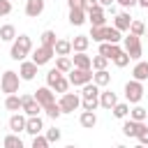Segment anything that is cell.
<instances>
[{"label": "cell", "mask_w": 148, "mask_h": 148, "mask_svg": "<svg viewBox=\"0 0 148 148\" xmlns=\"http://www.w3.org/2000/svg\"><path fill=\"white\" fill-rule=\"evenodd\" d=\"M30 53H32V39L28 35H16V39L12 42V49H9V58L16 60V62H21Z\"/></svg>", "instance_id": "1"}, {"label": "cell", "mask_w": 148, "mask_h": 148, "mask_svg": "<svg viewBox=\"0 0 148 148\" xmlns=\"http://www.w3.org/2000/svg\"><path fill=\"white\" fill-rule=\"evenodd\" d=\"M123 51L130 56V60H141L143 56V46H141V37L127 32V37H123Z\"/></svg>", "instance_id": "2"}, {"label": "cell", "mask_w": 148, "mask_h": 148, "mask_svg": "<svg viewBox=\"0 0 148 148\" xmlns=\"http://www.w3.org/2000/svg\"><path fill=\"white\" fill-rule=\"evenodd\" d=\"M18 86H21L18 72L7 69V72L2 74V79H0V90H2L5 95H16V92H18Z\"/></svg>", "instance_id": "3"}, {"label": "cell", "mask_w": 148, "mask_h": 148, "mask_svg": "<svg viewBox=\"0 0 148 148\" xmlns=\"http://www.w3.org/2000/svg\"><path fill=\"white\" fill-rule=\"evenodd\" d=\"M143 83L141 81H136V79H130L127 83H125V99H127V104H139L141 99H143Z\"/></svg>", "instance_id": "4"}, {"label": "cell", "mask_w": 148, "mask_h": 148, "mask_svg": "<svg viewBox=\"0 0 148 148\" xmlns=\"http://www.w3.org/2000/svg\"><path fill=\"white\" fill-rule=\"evenodd\" d=\"M58 106L62 113H74L79 106H81V97L76 92H62L60 99H58Z\"/></svg>", "instance_id": "5"}, {"label": "cell", "mask_w": 148, "mask_h": 148, "mask_svg": "<svg viewBox=\"0 0 148 148\" xmlns=\"http://www.w3.org/2000/svg\"><path fill=\"white\" fill-rule=\"evenodd\" d=\"M67 79H69V86H86L92 81V69H79V67H72L67 72Z\"/></svg>", "instance_id": "6"}, {"label": "cell", "mask_w": 148, "mask_h": 148, "mask_svg": "<svg viewBox=\"0 0 148 148\" xmlns=\"http://www.w3.org/2000/svg\"><path fill=\"white\" fill-rule=\"evenodd\" d=\"M56 56V51H53V46H37L32 53H30V60L37 65V67H42V65H46V62H51V58Z\"/></svg>", "instance_id": "7"}, {"label": "cell", "mask_w": 148, "mask_h": 148, "mask_svg": "<svg viewBox=\"0 0 148 148\" xmlns=\"http://www.w3.org/2000/svg\"><path fill=\"white\" fill-rule=\"evenodd\" d=\"M21 111H23L25 116H39V113H42V106H39V102L35 99V95L25 92V95H21Z\"/></svg>", "instance_id": "8"}, {"label": "cell", "mask_w": 148, "mask_h": 148, "mask_svg": "<svg viewBox=\"0 0 148 148\" xmlns=\"http://www.w3.org/2000/svg\"><path fill=\"white\" fill-rule=\"evenodd\" d=\"M35 99L39 102V106L44 109V106H49V104H53L56 102V92L49 88V86H42V88H37L35 90Z\"/></svg>", "instance_id": "9"}, {"label": "cell", "mask_w": 148, "mask_h": 148, "mask_svg": "<svg viewBox=\"0 0 148 148\" xmlns=\"http://www.w3.org/2000/svg\"><path fill=\"white\" fill-rule=\"evenodd\" d=\"M18 76H21V81H32V79L37 76V65H35L32 60H21V65H18Z\"/></svg>", "instance_id": "10"}, {"label": "cell", "mask_w": 148, "mask_h": 148, "mask_svg": "<svg viewBox=\"0 0 148 148\" xmlns=\"http://www.w3.org/2000/svg\"><path fill=\"white\" fill-rule=\"evenodd\" d=\"M88 14V21H90V25H106V14H104V7H92V9H88L86 12Z\"/></svg>", "instance_id": "11"}, {"label": "cell", "mask_w": 148, "mask_h": 148, "mask_svg": "<svg viewBox=\"0 0 148 148\" xmlns=\"http://www.w3.org/2000/svg\"><path fill=\"white\" fill-rule=\"evenodd\" d=\"M99 86H95L92 81L81 86V99H88V102H99Z\"/></svg>", "instance_id": "12"}, {"label": "cell", "mask_w": 148, "mask_h": 148, "mask_svg": "<svg viewBox=\"0 0 148 148\" xmlns=\"http://www.w3.org/2000/svg\"><path fill=\"white\" fill-rule=\"evenodd\" d=\"M42 130H44V123H42L39 116H28L25 118V134L35 136V134H42Z\"/></svg>", "instance_id": "13"}, {"label": "cell", "mask_w": 148, "mask_h": 148, "mask_svg": "<svg viewBox=\"0 0 148 148\" xmlns=\"http://www.w3.org/2000/svg\"><path fill=\"white\" fill-rule=\"evenodd\" d=\"M46 7V0H25V16L37 18Z\"/></svg>", "instance_id": "14"}, {"label": "cell", "mask_w": 148, "mask_h": 148, "mask_svg": "<svg viewBox=\"0 0 148 148\" xmlns=\"http://www.w3.org/2000/svg\"><path fill=\"white\" fill-rule=\"evenodd\" d=\"M130 23H132V16H130L127 12H118V14L113 16V28L120 30V32H127V30H130Z\"/></svg>", "instance_id": "15"}, {"label": "cell", "mask_w": 148, "mask_h": 148, "mask_svg": "<svg viewBox=\"0 0 148 148\" xmlns=\"http://www.w3.org/2000/svg\"><path fill=\"white\" fill-rule=\"evenodd\" d=\"M116 102H118V95L113 92V90H99V106L102 109H113L116 106Z\"/></svg>", "instance_id": "16"}, {"label": "cell", "mask_w": 148, "mask_h": 148, "mask_svg": "<svg viewBox=\"0 0 148 148\" xmlns=\"http://www.w3.org/2000/svg\"><path fill=\"white\" fill-rule=\"evenodd\" d=\"M25 113H12V118H9V130L14 132V134H18V132H25Z\"/></svg>", "instance_id": "17"}, {"label": "cell", "mask_w": 148, "mask_h": 148, "mask_svg": "<svg viewBox=\"0 0 148 148\" xmlns=\"http://www.w3.org/2000/svg\"><path fill=\"white\" fill-rule=\"evenodd\" d=\"M120 51H123L120 44H109V42H102V44H99V56H104L106 60H113Z\"/></svg>", "instance_id": "18"}, {"label": "cell", "mask_w": 148, "mask_h": 148, "mask_svg": "<svg viewBox=\"0 0 148 148\" xmlns=\"http://www.w3.org/2000/svg\"><path fill=\"white\" fill-rule=\"evenodd\" d=\"M132 79H136V81H148V62L146 60H136V65L132 67Z\"/></svg>", "instance_id": "19"}, {"label": "cell", "mask_w": 148, "mask_h": 148, "mask_svg": "<svg viewBox=\"0 0 148 148\" xmlns=\"http://www.w3.org/2000/svg\"><path fill=\"white\" fill-rule=\"evenodd\" d=\"M86 21H88L86 9H81V7H72V9H69V23H72V25L79 28V25H83Z\"/></svg>", "instance_id": "20"}, {"label": "cell", "mask_w": 148, "mask_h": 148, "mask_svg": "<svg viewBox=\"0 0 148 148\" xmlns=\"http://www.w3.org/2000/svg\"><path fill=\"white\" fill-rule=\"evenodd\" d=\"M88 46H90V37H88V35H76V37L72 39V51H74V53H86Z\"/></svg>", "instance_id": "21"}, {"label": "cell", "mask_w": 148, "mask_h": 148, "mask_svg": "<svg viewBox=\"0 0 148 148\" xmlns=\"http://www.w3.org/2000/svg\"><path fill=\"white\" fill-rule=\"evenodd\" d=\"M72 67H79V69H92L90 56H88V53H74V56H72Z\"/></svg>", "instance_id": "22"}, {"label": "cell", "mask_w": 148, "mask_h": 148, "mask_svg": "<svg viewBox=\"0 0 148 148\" xmlns=\"http://www.w3.org/2000/svg\"><path fill=\"white\" fill-rule=\"evenodd\" d=\"M141 125H143V123H136V120H132V118H125V120H123V134H125V136H134V139H136V134H139Z\"/></svg>", "instance_id": "23"}, {"label": "cell", "mask_w": 148, "mask_h": 148, "mask_svg": "<svg viewBox=\"0 0 148 148\" xmlns=\"http://www.w3.org/2000/svg\"><path fill=\"white\" fill-rule=\"evenodd\" d=\"M92 83L99 86V88H106V86L111 83V74H109V69H97V72H92Z\"/></svg>", "instance_id": "24"}, {"label": "cell", "mask_w": 148, "mask_h": 148, "mask_svg": "<svg viewBox=\"0 0 148 148\" xmlns=\"http://www.w3.org/2000/svg\"><path fill=\"white\" fill-rule=\"evenodd\" d=\"M79 125L86 127V130H92V127L97 125V116H95V111H81V116H79Z\"/></svg>", "instance_id": "25"}, {"label": "cell", "mask_w": 148, "mask_h": 148, "mask_svg": "<svg viewBox=\"0 0 148 148\" xmlns=\"http://www.w3.org/2000/svg\"><path fill=\"white\" fill-rule=\"evenodd\" d=\"M104 42H109V44H120V42H123V32L116 30L113 25H106V28H104Z\"/></svg>", "instance_id": "26"}, {"label": "cell", "mask_w": 148, "mask_h": 148, "mask_svg": "<svg viewBox=\"0 0 148 148\" xmlns=\"http://www.w3.org/2000/svg\"><path fill=\"white\" fill-rule=\"evenodd\" d=\"M53 51L56 56H72V39H56Z\"/></svg>", "instance_id": "27"}, {"label": "cell", "mask_w": 148, "mask_h": 148, "mask_svg": "<svg viewBox=\"0 0 148 148\" xmlns=\"http://www.w3.org/2000/svg\"><path fill=\"white\" fill-rule=\"evenodd\" d=\"M0 39H2V42H14V39H16V28H14L12 23L0 25Z\"/></svg>", "instance_id": "28"}, {"label": "cell", "mask_w": 148, "mask_h": 148, "mask_svg": "<svg viewBox=\"0 0 148 148\" xmlns=\"http://www.w3.org/2000/svg\"><path fill=\"white\" fill-rule=\"evenodd\" d=\"M2 146H5V148H25L23 141H21V136L14 134V132H9V134L2 139Z\"/></svg>", "instance_id": "29"}, {"label": "cell", "mask_w": 148, "mask_h": 148, "mask_svg": "<svg viewBox=\"0 0 148 148\" xmlns=\"http://www.w3.org/2000/svg\"><path fill=\"white\" fill-rule=\"evenodd\" d=\"M5 109L7 111H21V95H7L5 97Z\"/></svg>", "instance_id": "30"}, {"label": "cell", "mask_w": 148, "mask_h": 148, "mask_svg": "<svg viewBox=\"0 0 148 148\" xmlns=\"http://www.w3.org/2000/svg\"><path fill=\"white\" fill-rule=\"evenodd\" d=\"M111 113H113L116 118H120V120H125V118L130 116V104H127V102H116V106L111 109Z\"/></svg>", "instance_id": "31"}, {"label": "cell", "mask_w": 148, "mask_h": 148, "mask_svg": "<svg viewBox=\"0 0 148 148\" xmlns=\"http://www.w3.org/2000/svg\"><path fill=\"white\" fill-rule=\"evenodd\" d=\"M146 116H148V109H143V106H139V104H134V106L130 109V118L136 120V123H146Z\"/></svg>", "instance_id": "32"}, {"label": "cell", "mask_w": 148, "mask_h": 148, "mask_svg": "<svg viewBox=\"0 0 148 148\" xmlns=\"http://www.w3.org/2000/svg\"><path fill=\"white\" fill-rule=\"evenodd\" d=\"M56 69L62 72V74H67V72L72 69V58H69V56H58V58H56Z\"/></svg>", "instance_id": "33"}, {"label": "cell", "mask_w": 148, "mask_h": 148, "mask_svg": "<svg viewBox=\"0 0 148 148\" xmlns=\"http://www.w3.org/2000/svg\"><path fill=\"white\" fill-rule=\"evenodd\" d=\"M127 32H132V35H136V37H143V35H146V25H143V21L132 18V23H130V30H127Z\"/></svg>", "instance_id": "34"}, {"label": "cell", "mask_w": 148, "mask_h": 148, "mask_svg": "<svg viewBox=\"0 0 148 148\" xmlns=\"http://www.w3.org/2000/svg\"><path fill=\"white\" fill-rule=\"evenodd\" d=\"M51 90H53V92H60V95H62V92H67V90H69V79L62 74V76L51 86Z\"/></svg>", "instance_id": "35"}, {"label": "cell", "mask_w": 148, "mask_h": 148, "mask_svg": "<svg viewBox=\"0 0 148 148\" xmlns=\"http://www.w3.org/2000/svg\"><path fill=\"white\" fill-rule=\"evenodd\" d=\"M104 28H106V25H90V35H88V37H92V42L102 44V42H104Z\"/></svg>", "instance_id": "36"}, {"label": "cell", "mask_w": 148, "mask_h": 148, "mask_svg": "<svg viewBox=\"0 0 148 148\" xmlns=\"http://www.w3.org/2000/svg\"><path fill=\"white\" fill-rule=\"evenodd\" d=\"M42 111H44V113H46V116H49L51 120H58V118L62 116V111H60V106H58V102H53V104H49V106H44Z\"/></svg>", "instance_id": "37"}, {"label": "cell", "mask_w": 148, "mask_h": 148, "mask_svg": "<svg viewBox=\"0 0 148 148\" xmlns=\"http://www.w3.org/2000/svg\"><path fill=\"white\" fill-rule=\"evenodd\" d=\"M39 44H42V46H53V44H56V32H53V30H44V32L39 35Z\"/></svg>", "instance_id": "38"}, {"label": "cell", "mask_w": 148, "mask_h": 148, "mask_svg": "<svg viewBox=\"0 0 148 148\" xmlns=\"http://www.w3.org/2000/svg\"><path fill=\"white\" fill-rule=\"evenodd\" d=\"M44 136H46V141H49V143H58V141H60V136H62V132L53 125V127H49V130L44 132Z\"/></svg>", "instance_id": "39"}, {"label": "cell", "mask_w": 148, "mask_h": 148, "mask_svg": "<svg viewBox=\"0 0 148 148\" xmlns=\"http://www.w3.org/2000/svg\"><path fill=\"white\" fill-rule=\"evenodd\" d=\"M30 148H51V143L46 141V136H44V134H35V136H32V141H30Z\"/></svg>", "instance_id": "40"}, {"label": "cell", "mask_w": 148, "mask_h": 148, "mask_svg": "<svg viewBox=\"0 0 148 148\" xmlns=\"http://www.w3.org/2000/svg\"><path fill=\"white\" fill-rule=\"evenodd\" d=\"M90 62H92V69H95V72H97V69H106V65H109V60H106L104 56H99V53H97V56H92V58H90Z\"/></svg>", "instance_id": "41"}, {"label": "cell", "mask_w": 148, "mask_h": 148, "mask_svg": "<svg viewBox=\"0 0 148 148\" xmlns=\"http://www.w3.org/2000/svg\"><path fill=\"white\" fill-rule=\"evenodd\" d=\"M60 76H62V72H58L56 67H51V69L46 72V86L51 88V86H53V83H56V81H58Z\"/></svg>", "instance_id": "42"}, {"label": "cell", "mask_w": 148, "mask_h": 148, "mask_svg": "<svg viewBox=\"0 0 148 148\" xmlns=\"http://www.w3.org/2000/svg\"><path fill=\"white\" fill-rule=\"evenodd\" d=\"M113 65H116V67H127V65H130V56H127L125 51H120V53L113 58Z\"/></svg>", "instance_id": "43"}, {"label": "cell", "mask_w": 148, "mask_h": 148, "mask_svg": "<svg viewBox=\"0 0 148 148\" xmlns=\"http://www.w3.org/2000/svg\"><path fill=\"white\" fill-rule=\"evenodd\" d=\"M136 139H139V143H143V146H148V125H146V123L141 125V130H139V134H136Z\"/></svg>", "instance_id": "44"}, {"label": "cell", "mask_w": 148, "mask_h": 148, "mask_svg": "<svg viewBox=\"0 0 148 148\" xmlns=\"http://www.w3.org/2000/svg\"><path fill=\"white\" fill-rule=\"evenodd\" d=\"M12 14V0H0V16H9Z\"/></svg>", "instance_id": "45"}, {"label": "cell", "mask_w": 148, "mask_h": 148, "mask_svg": "<svg viewBox=\"0 0 148 148\" xmlns=\"http://www.w3.org/2000/svg\"><path fill=\"white\" fill-rule=\"evenodd\" d=\"M99 106V102H88V99H81V109L83 111H95Z\"/></svg>", "instance_id": "46"}, {"label": "cell", "mask_w": 148, "mask_h": 148, "mask_svg": "<svg viewBox=\"0 0 148 148\" xmlns=\"http://www.w3.org/2000/svg\"><path fill=\"white\" fill-rule=\"evenodd\" d=\"M79 7L88 12V9H92V7H97V0H79Z\"/></svg>", "instance_id": "47"}, {"label": "cell", "mask_w": 148, "mask_h": 148, "mask_svg": "<svg viewBox=\"0 0 148 148\" xmlns=\"http://www.w3.org/2000/svg\"><path fill=\"white\" fill-rule=\"evenodd\" d=\"M116 2H118L123 9H130V7H134V5H136V0H116Z\"/></svg>", "instance_id": "48"}, {"label": "cell", "mask_w": 148, "mask_h": 148, "mask_svg": "<svg viewBox=\"0 0 148 148\" xmlns=\"http://www.w3.org/2000/svg\"><path fill=\"white\" fill-rule=\"evenodd\" d=\"M97 5H99V7H104V9H109L111 5H116V0H97Z\"/></svg>", "instance_id": "49"}, {"label": "cell", "mask_w": 148, "mask_h": 148, "mask_svg": "<svg viewBox=\"0 0 148 148\" xmlns=\"http://www.w3.org/2000/svg\"><path fill=\"white\" fill-rule=\"evenodd\" d=\"M136 5H139V7H143V9H148V0H136Z\"/></svg>", "instance_id": "50"}, {"label": "cell", "mask_w": 148, "mask_h": 148, "mask_svg": "<svg viewBox=\"0 0 148 148\" xmlns=\"http://www.w3.org/2000/svg\"><path fill=\"white\" fill-rule=\"evenodd\" d=\"M67 7L72 9V7H79V0H67Z\"/></svg>", "instance_id": "51"}, {"label": "cell", "mask_w": 148, "mask_h": 148, "mask_svg": "<svg viewBox=\"0 0 148 148\" xmlns=\"http://www.w3.org/2000/svg\"><path fill=\"white\" fill-rule=\"evenodd\" d=\"M113 148H127V146H123V143H118V146H113Z\"/></svg>", "instance_id": "52"}, {"label": "cell", "mask_w": 148, "mask_h": 148, "mask_svg": "<svg viewBox=\"0 0 148 148\" xmlns=\"http://www.w3.org/2000/svg\"><path fill=\"white\" fill-rule=\"evenodd\" d=\"M134 148H148V146H143V143H139V146H134Z\"/></svg>", "instance_id": "53"}, {"label": "cell", "mask_w": 148, "mask_h": 148, "mask_svg": "<svg viewBox=\"0 0 148 148\" xmlns=\"http://www.w3.org/2000/svg\"><path fill=\"white\" fill-rule=\"evenodd\" d=\"M65 148H76V146H74V143H69V146H65Z\"/></svg>", "instance_id": "54"}, {"label": "cell", "mask_w": 148, "mask_h": 148, "mask_svg": "<svg viewBox=\"0 0 148 148\" xmlns=\"http://www.w3.org/2000/svg\"><path fill=\"white\" fill-rule=\"evenodd\" d=\"M143 37H148V30H146V35H143Z\"/></svg>", "instance_id": "55"}, {"label": "cell", "mask_w": 148, "mask_h": 148, "mask_svg": "<svg viewBox=\"0 0 148 148\" xmlns=\"http://www.w3.org/2000/svg\"><path fill=\"white\" fill-rule=\"evenodd\" d=\"M146 125H148V116H146Z\"/></svg>", "instance_id": "56"}, {"label": "cell", "mask_w": 148, "mask_h": 148, "mask_svg": "<svg viewBox=\"0 0 148 148\" xmlns=\"http://www.w3.org/2000/svg\"><path fill=\"white\" fill-rule=\"evenodd\" d=\"M0 44H2V39H0Z\"/></svg>", "instance_id": "57"}, {"label": "cell", "mask_w": 148, "mask_h": 148, "mask_svg": "<svg viewBox=\"0 0 148 148\" xmlns=\"http://www.w3.org/2000/svg\"><path fill=\"white\" fill-rule=\"evenodd\" d=\"M146 12H148V9H146Z\"/></svg>", "instance_id": "58"}]
</instances>
